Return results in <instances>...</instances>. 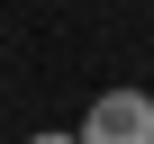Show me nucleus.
Masks as SVG:
<instances>
[{"label": "nucleus", "instance_id": "1", "mask_svg": "<svg viewBox=\"0 0 154 144\" xmlns=\"http://www.w3.org/2000/svg\"><path fill=\"white\" fill-rule=\"evenodd\" d=\"M82 144H154V99L145 90H100Z\"/></svg>", "mask_w": 154, "mask_h": 144}, {"label": "nucleus", "instance_id": "2", "mask_svg": "<svg viewBox=\"0 0 154 144\" xmlns=\"http://www.w3.org/2000/svg\"><path fill=\"white\" fill-rule=\"evenodd\" d=\"M36 144H82V135H36Z\"/></svg>", "mask_w": 154, "mask_h": 144}]
</instances>
